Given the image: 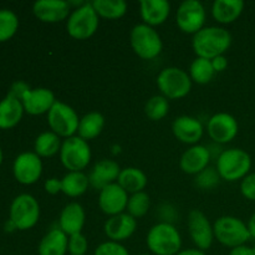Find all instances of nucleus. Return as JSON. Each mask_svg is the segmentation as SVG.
<instances>
[{
    "label": "nucleus",
    "instance_id": "30",
    "mask_svg": "<svg viewBox=\"0 0 255 255\" xmlns=\"http://www.w3.org/2000/svg\"><path fill=\"white\" fill-rule=\"evenodd\" d=\"M61 144V137L57 136L56 133H54L52 131L42 132L35 139V153L40 158L41 157H52L56 153H60Z\"/></svg>",
    "mask_w": 255,
    "mask_h": 255
},
{
    "label": "nucleus",
    "instance_id": "8",
    "mask_svg": "<svg viewBox=\"0 0 255 255\" xmlns=\"http://www.w3.org/2000/svg\"><path fill=\"white\" fill-rule=\"evenodd\" d=\"M60 161L69 172H82L91 161L89 142L79 136L65 138L60 149Z\"/></svg>",
    "mask_w": 255,
    "mask_h": 255
},
{
    "label": "nucleus",
    "instance_id": "37",
    "mask_svg": "<svg viewBox=\"0 0 255 255\" xmlns=\"http://www.w3.org/2000/svg\"><path fill=\"white\" fill-rule=\"evenodd\" d=\"M89 251V241L82 233L69 237L67 253L70 255H86Z\"/></svg>",
    "mask_w": 255,
    "mask_h": 255
},
{
    "label": "nucleus",
    "instance_id": "31",
    "mask_svg": "<svg viewBox=\"0 0 255 255\" xmlns=\"http://www.w3.org/2000/svg\"><path fill=\"white\" fill-rule=\"evenodd\" d=\"M91 4L102 19L117 20L127 11V4L124 0H95Z\"/></svg>",
    "mask_w": 255,
    "mask_h": 255
},
{
    "label": "nucleus",
    "instance_id": "40",
    "mask_svg": "<svg viewBox=\"0 0 255 255\" xmlns=\"http://www.w3.org/2000/svg\"><path fill=\"white\" fill-rule=\"evenodd\" d=\"M44 188L46 191V193L51 194V196H55V194H59L60 192H62V183H61V179L59 178H49L45 181L44 184Z\"/></svg>",
    "mask_w": 255,
    "mask_h": 255
},
{
    "label": "nucleus",
    "instance_id": "34",
    "mask_svg": "<svg viewBox=\"0 0 255 255\" xmlns=\"http://www.w3.org/2000/svg\"><path fill=\"white\" fill-rule=\"evenodd\" d=\"M151 207V198L146 192H138V193L131 194L127 203V213L133 218H141L148 213V209Z\"/></svg>",
    "mask_w": 255,
    "mask_h": 255
},
{
    "label": "nucleus",
    "instance_id": "25",
    "mask_svg": "<svg viewBox=\"0 0 255 255\" xmlns=\"http://www.w3.org/2000/svg\"><path fill=\"white\" fill-rule=\"evenodd\" d=\"M243 10L242 0H216L212 5L213 19L219 24H232L239 19Z\"/></svg>",
    "mask_w": 255,
    "mask_h": 255
},
{
    "label": "nucleus",
    "instance_id": "16",
    "mask_svg": "<svg viewBox=\"0 0 255 255\" xmlns=\"http://www.w3.org/2000/svg\"><path fill=\"white\" fill-rule=\"evenodd\" d=\"M32 12L42 22L64 21L70 16V4L65 0H37L32 5Z\"/></svg>",
    "mask_w": 255,
    "mask_h": 255
},
{
    "label": "nucleus",
    "instance_id": "10",
    "mask_svg": "<svg viewBox=\"0 0 255 255\" xmlns=\"http://www.w3.org/2000/svg\"><path fill=\"white\" fill-rule=\"evenodd\" d=\"M40 217V206L31 194H20L10 206V221L19 231L31 229Z\"/></svg>",
    "mask_w": 255,
    "mask_h": 255
},
{
    "label": "nucleus",
    "instance_id": "18",
    "mask_svg": "<svg viewBox=\"0 0 255 255\" xmlns=\"http://www.w3.org/2000/svg\"><path fill=\"white\" fill-rule=\"evenodd\" d=\"M172 132L179 142L186 144H198L203 137V125L198 119L192 116H179L172 124Z\"/></svg>",
    "mask_w": 255,
    "mask_h": 255
},
{
    "label": "nucleus",
    "instance_id": "36",
    "mask_svg": "<svg viewBox=\"0 0 255 255\" xmlns=\"http://www.w3.org/2000/svg\"><path fill=\"white\" fill-rule=\"evenodd\" d=\"M221 176H219L217 168H206L196 176V186L199 187L201 189H213L217 184L221 181Z\"/></svg>",
    "mask_w": 255,
    "mask_h": 255
},
{
    "label": "nucleus",
    "instance_id": "44",
    "mask_svg": "<svg viewBox=\"0 0 255 255\" xmlns=\"http://www.w3.org/2000/svg\"><path fill=\"white\" fill-rule=\"evenodd\" d=\"M176 255H207L206 252L201 251V249L197 248H191V249H182L179 253H177Z\"/></svg>",
    "mask_w": 255,
    "mask_h": 255
},
{
    "label": "nucleus",
    "instance_id": "35",
    "mask_svg": "<svg viewBox=\"0 0 255 255\" xmlns=\"http://www.w3.org/2000/svg\"><path fill=\"white\" fill-rule=\"evenodd\" d=\"M19 27L16 14L9 9H0V42L14 36Z\"/></svg>",
    "mask_w": 255,
    "mask_h": 255
},
{
    "label": "nucleus",
    "instance_id": "15",
    "mask_svg": "<svg viewBox=\"0 0 255 255\" xmlns=\"http://www.w3.org/2000/svg\"><path fill=\"white\" fill-rule=\"evenodd\" d=\"M128 198V193L116 182L100 191L99 207L107 216H117L125 213Z\"/></svg>",
    "mask_w": 255,
    "mask_h": 255
},
{
    "label": "nucleus",
    "instance_id": "20",
    "mask_svg": "<svg viewBox=\"0 0 255 255\" xmlns=\"http://www.w3.org/2000/svg\"><path fill=\"white\" fill-rule=\"evenodd\" d=\"M209 162H211V151L208 147L198 143L184 151L179 159V167L184 173L197 176L202 171L208 168Z\"/></svg>",
    "mask_w": 255,
    "mask_h": 255
},
{
    "label": "nucleus",
    "instance_id": "23",
    "mask_svg": "<svg viewBox=\"0 0 255 255\" xmlns=\"http://www.w3.org/2000/svg\"><path fill=\"white\" fill-rule=\"evenodd\" d=\"M171 4L166 0H142L139 2V14L143 24L154 27L162 25L169 16Z\"/></svg>",
    "mask_w": 255,
    "mask_h": 255
},
{
    "label": "nucleus",
    "instance_id": "48",
    "mask_svg": "<svg viewBox=\"0 0 255 255\" xmlns=\"http://www.w3.org/2000/svg\"><path fill=\"white\" fill-rule=\"evenodd\" d=\"M138 255H152V254H138Z\"/></svg>",
    "mask_w": 255,
    "mask_h": 255
},
{
    "label": "nucleus",
    "instance_id": "45",
    "mask_svg": "<svg viewBox=\"0 0 255 255\" xmlns=\"http://www.w3.org/2000/svg\"><path fill=\"white\" fill-rule=\"evenodd\" d=\"M248 231H249V234H251V238L255 239V213L253 214V216L249 218L248 221Z\"/></svg>",
    "mask_w": 255,
    "mask_h": 255
},
{
    "label": "nucleus",
    "instance_id": "39",
    "mask_svg": "<svg viewBox=\"0 0 255 255\" xmlns=\"http://www.w3.org/2000/svg\"><path fill=\"white\" fill-rule=\"evenodd\" d=\"M241 192L244 198L249 201H255V172L249 173L248 176L242 179Z\"/></svg>",
    "mask_w": 255,
    "mask_h": 255
},
{
    "label": "nucleus",
    "instance_id": "1",
    "mask_svg": "<svg viewBox=\"0 0 255 255\" xmlns=\"http://www.w3.org/2000/svg\"><path fill=\"white\" fill-rule=\"evenodd\" d=\"M232 41V34L224 27L206 26L193 35L192 47L197 57L213 60L214 57L226 54Z\"/></svg>",
    "mask_w": 255,
    "mask_h": 255
},
{
    "label": "nucleus",
    "instance_id": "43",
    "mask_svg": "<svg viewBox=\"0 0 255 255\" xmlns=\"http://www.w3.org/2000/svg\"><path fill=\"white\" fill-rule=\"evenodd\" d=\"M229 255H254L253 248L248 246H239L236 247V248H232L231 252H229Z\"/></svg>",
    "mask_w": 255,
    "mask_h": 255
},
{
    "label": "nucleus",
    "instance_id": "6",
    "mask_svg": "<svg viewBox=\"0 0 255 255\" xmlns=\"http://www.w3.org/2000/svg\"><path fill=\"white\" fill-rule=\"evenodd\" d=\"M214 238L224 247L236 248L244 246L251 239L248 226L242 219L233 216H223L213 224Z\"/></svg>",
    "mask_w": 255,
    "mask_h": 255
},
{
    "label": "nucleus",
    "instance_id": "14",
    "mask_svg": "<svg viewBox=\"0 0 255 255\" xmlns=\"http://www.w3.org/2000/svg\"><path fill=\"white\" fill-rule=\"evenodd\" d=\"M12 172L16 181L21 184H32L42 174L41 158L35 152H24L15 158Z\"/></svg>",
    "mask_w": 255,
    "mask_h": 255
},
{
    "label": "nucleus",
    "instance_id": "5",
    "mask_svg": "<svg viewBox=\"0 0 255 255\" xmlns=\"http://www.w3.org/2000/svg\"><path fill=\"white\" fill-rule=\"evenodd\" d=\"M191 76L179 67L171 66L162 70L157 76V87L167 100H181L192 90Z\"/></svg>",
    "mask_w": 255,
    "mask_h": 255
},
{
    "label": "nucleus",
    "instance_id": "33",
    "mask_svg": "<svg viewBox=\"0 0 255 255\" xmlns=\"http://www.w3.org/2000/svg\"><path fill=\"white\" fill-rule=\"evenodd\" d=\"M169 102L162 95H154L144 105V114L151 121H161L168 115Z\"/></svg>",
    "mask_w": 255,
    "mask_h": 255
},
{
    "label": "nucleus",
    "instance_id": "13",
    "mask_svg": "<svg viewBox=\"0 0 255 255\" xmlns=\"http://www.w3.org/2000/svg\"><path fill=\"white\" fill-rule=\"evenodd\" d=\"M207 131L216 143H229L237 137L239 125L236 117L227 112H218L208 120Z\"/></svg>",
    "mask_w": 255,
    "mask_h": 255
},
{
    "label": "nucleus",
    "instance_id": "28",
    "mask_svg": "<svg viewBox=\"0 0 255 255\" xmlns=\"http://www.w3.org/2000/svg\"><path fill=\"white\" fill-rule=\"evenodd\" d=\"M105 127V117L100 112L92 111L80 119L77 136L85 141H91L101 134Z\"/></svg>",
    "mask_w": 255,
    "mask_h": 255
},
{
    "label": "nucleus",
    "instance_id": "9",
    "mask_svg": "<svg viewBox=\"0 0 255 255\" xmlns=\"http://www.w3.org/2000/svg\"><path fill=\"white\" fill-rule=\"evenodd\" d=\"M47 124L50 129L57 136L61 138H69L77 133L80 119L71 106L61 101H56L47 112Z\"/></svg>",
    "mask_w": 255,
    "mask_h": 255
},
{
    "label": "nucleus",
    "instance_id": "12",
    "mask_svg": "<svg viewBox=\"0 0 255 255\" xmlns=\"http://www.w3.org/2000/svg\"><path fill=\"white\" fill-rule=\"evenodd\" d=\"M188 233L197 249L206 252L212 247L214 242L213 226L211 224L206 214L199 209H192L188 214Z\"/></svg>",
    "mask_w": 255,
    "mask_h": 255
},
{
    "label": "nucleus",
    "instance_id": "22",
    "mask_svg": "<svg viewBox=\"0 0 255 255\" xmlns=\"http://www.w3.org/2000/svg\"><path fill=\"white\" fill-rule=\"evenodd\" d=\"M85 221H86V214L84 207L77 202H71L66 204L60 213L59 228L66 236H74L81 233Z\"/></svg>",
    "mask_w": 255,
    "mask_h": 255
},
{
    "label": "nucleus",
    "instance_id": "7",
    "mask_svg": "<svg viewBox=\"0 0 255 255\" xmlns=\"http://www.w3.org/2000/svg\"><path fill=\"white\" fill-rule=\"evenodd\" d=\"M100 16L91 2H85L70 14L66 21L67 34L75 40H87L99 29Z\"/></svg>",
    "mask_w": 255,
    "mask_h": 255
},
{
    "label": "nucleus",
    "instance_id": "21",
    "mask_svg": "<svg viewBox=\"0 0 255 255\" xmlns=\"http://www.w3.org/2000/svg\"><path fill=\"white\" fill-rule=\"evenodd\" d=\"M121 173V167L116 161L104 158L97 162L89 174L90 186L101 191L106 186L116 183Z\"/></svg>",
    "mask_w": 255,
    "mask_h": 255
},
{
    "label": "nucleus",
    "instance_id": "2",
    "mask_svg": "<svg viewBox=\"0 0 255 255\" xmlns=\"http://www.w3.org/2000/svg\"><path fill=\"white\" fill-rule=\"evenodd\" d=\"M146 243L153 255H176L182 251L181 234L168 222L154 224L147 233Z\"/></svg>",
    "mask_w": 255,
    "mask_h": 255
},
{
    "label": "nucleus",
    "instance_id": "19",
    "mask_svg": "<svg viewBox=\"0 0 255 255\" xmlns=\"http://www.w3.org/2000/svg\"><path fill=\"white\" fill-rule=\"evenodd\" d=\"M24 111L27 114L37 115L47 114L54 106L56 99L51 90L45 87H37V89H30L21 99Z\"/></svg>",
    "mask_w": 255,
    "mask_h": 255
},
{
    "label": "nucleus",
    "instance_id": "17",
    "mask_svg": "<svg viewBox=\"0 0 255 255\" xmlns=\"http://www.w3.org/2000/svg\"><path fill=\"white\" fill-rule=\"evenodd\" d=\"M137 229V219L128 213H121L110 217L104 226V231L109 241L121 242L127 241L133 236Z\"/></svg>",
    "mask_w": 255,
    "mask_h": 255
},
{
    "label": "nucleus",
    "instance_id": "3",
    "mask_svg": "<svg viewBox=\"0 0 255 255\" xmlns=\"http://www.w3.org/2000/svg\"><path fill=\"white\" fill-rule=\"evenodd\" d=\"M252 168V157L242 148H228L221 152L217 159V171L227 182L242 181Z\"/></svg>",
    "mask_w": 255,
    "mask_h": 255
},
{
    "label": "nucleus",
    "instance_id": "42",
    "mask_svg": "<svg viewBox=\"0 0 255 255\" xmlns=\"http://www.w3.org/2000/svg\"><path fill=\"white\" fill-rule=\"evenodd\" d=\"M212 65H213V69L216 72H222L228 67V60L224 55H221V56L214 57L213 60H211Z\"/></svg>",
    "mask_w": 255,
    "mask_h": 255
},
{
    "label": "nucleus",
    "instance_id": "46",
    "mask_svg": "<svg viewBox=\"0 0 255 255\" xmlns=\"http://www.w3.org/2000/svg\"><path fill=\"white\" fill-rule=\"evenodd\" d=\"M1 162H2V151L1 148H0V164H1Z\"/></svg>",
    "mask_w": 255,
    "mask_h": 255
},
{
    "label": "nucleus",
    "instance_id": "4",
    "mask_svg": "<svg viewBox=\"0 0 255 255\" xmlns=\"http://www.w3.org/2000/svg\"><path fill=\"white\" fill-rule=\"evenodd\" d=\"M129 42L134 54L142 60H153L163 50L161 35L154 27L146 24H137L132 27Z\"/></svg>",
    "mask_w": 255,
    "mask_h": 255
},
{
    "label": "nucleus",
    "instance_id": "11",
    "mask_svg": "<svg viewBox=\"0 0 255 255\" xmlns=\"http://www.w3.org/2000/svg\"><path fill=\"white\" fill-rule=\"evenodd\" d=\"M176 22L179 30L186 34H197L204 27L206 9L198 0H186L178 6Z\"/></svg>",
    "mask_w": 255,
    "mask_h": 255
},
{
    "label": "nucleus",
    "instance_id": "26",
    "mask_svg": "<svg viewBox=\"0 0 255 255\" xmlns=\"http://www.w3.org/2000/svg\"><path fill=\"white\" fill-rule=\"evenodd\" d=\"M24 114L22 102L16 97L7 94L4 100L0 101V128H11L16 126Z\"/></svg>",
    "mask_w": 255,
    "mask_h": 255
},
{
    "label": "nucleus",
    "instance_id": "24",
    "mask_svg": "<svg viewBox=\"0 0 255 255\" xmlns=\"http://www.w3.org/2000/svg\"><path fill=\"white\" fill-rule=\"evenodd\" d=\"M69 247V236L61 229L52 228L40 241L37 247L39 255H66Z\"/></svg>",
    "mask_w": 255,
    "mask_h": 255
},
{
    "label": "nucleus",
    "instance_id": "32",
    "mask_svg": "<svg viewBox=\"0 0 255 255\" xmlns=\"http://www.w3.org/2000/svg\"><path fill=\"white\" fill-rule=\"evenodd\" d=\"M216 71L212 61L203 57H196L189 66V76L192 81L198 85H206L213 80Z\"/></svg>",
    "mask_w": 255,
    "mask_h": 255
},
{
    "label": "nucleus",
    "instance_id": "29",
    "mask_svg": "<svg viewBox=\"0 0 255 255\" xmlns=\"http://www.w3.org/2000/svg\"><path fill=\"white\" fill-rule=\"evenodd\" d=\"M62 193L71 198L82 196L90 187L89 176L84 172H67L61 179Z\"/></svg>",
    "mask_w": 255,
    "mask_h": 255
},
{
    "label": "nucleus",
    "instance_id": "47",
    "mask_svg": "<svg viewBox=\"0 0 255 255\" xmlns=\"http://www.w3.org/2000/svg\"><path fill=\"white\" fill-rule=\"evenodd\" d=\"M253 253H254V255H255V246L253 247Z\"/></svg>",
    "mask_w": 255,
    "mask_h": 255
},
{
    "label": "nucleus",
    "instance_id": "27",
    "mask_svg": "<svg viewBox=\"0 0 255 255\" xmlns=\"http://www.w3.org/2000/svg\"><path fill=\"white\" fill-rule=\"evenodd\" d=\"M117 183L128 194H134L143 192L148 183V179L142 169L136 168V167H127V168L121 169Z\"/></svg>",
    "mask_w": 255,
    "mask_h": 255
},
{
    "label": "nucleus",
    "instance_id": "38",
    "mask_svg": "<svg viewBox=\"0 0 255 255\" xmlns=\"http://www.w3.org/2000/svg\"><path fill=\"white\" fill-rule=\"evenodd\" d=\"M94 255H129L126 247L117 242L107 241L95 249Z\"/></svg>",
    "mask_w": 255,
    "mask_h": 255
},
{
    "label": "nucleus",
    "instance_id": "41",
    "mask_svg": "<svg viewBox=\"0 0 255 255\" xmlns=\"http://www.w3.org/2000/svg\"><path fill=\"white\" fill-rule=\"evenodd\" d=\"M29 90H30L29 85L25 84V82H22V81H16L12 84L11 89H10V91H9V95L16 97V99H19L20 101H21L22 96H24V95L26 94Z\"/></svg>",
    "mask_w": 255,
    "mask_h": 255
}]
</instances>
